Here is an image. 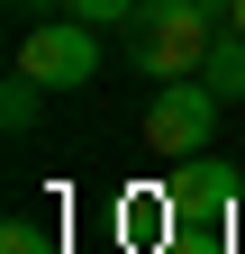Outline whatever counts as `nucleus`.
I'll use <instances>...</instances> for the list:
<instances>
[{"mask_svg":"<svg viewBox=\"0 0 245 254\" xmlns=\"http://www.w3.org/2000/svg\"><path fill=\"white\" fill-rule=\"evenodd\" d=\"M209 46H218V27H209V0H145L136 27H127V64L145 82H191Z\"/></svg>","mask_w":245,"mask_h":254,"instance_id":"nucleus-1","label":"nucleus"},{"mask_svg":"<svg viewBox=\"0 0 245 254\" xmlns=\"http://www.w3.org/2000/svg\"><path fill=\"white\" fill-rule=\"evenodd\" d=\"M218 91L200 73L191 82H155V100H145V154H164V164H191V154L218 145Z\"/></svg>","mask_w":245,"mask_h":254,"instance_id":"nucleus-2","label":"nucleus"},{"mask_svg":"<svg viewBox=\"0 0 245 254\" xmlns=\"http://www.w3.org/2000/svg\"><path fill=\"white\" fill-rule=\"evenodd\" d=\"M18 73H37L46 91H82L91 73H100V27H91V18H37V27H27V37H18Z\"/></svg>","mask_w":245,"mask_h":254,"instance_id":"nucleus-3","label":"nucleus"},{"mask_svg":"<svg viewBox=\"0 0 245 254\" xmlns=\"http://www.w3.org/2000/svg\"><path fill=\"white\" fill-rule=\"evenodd\" d=\"M173 218H191V227H236V209H245V182L218 164V154H191V164H173Z\"/></svg>","mask_w":245,"mask_h":254,"instance_id":"nucleus-4","label":"nucleus"},{"mask_svg":"<svg viewBox=\"0 0 245 254\" xmlns=\"http://www.w3.org/2000/svg\"><path fill=\"white\" fill-rule=\"evenodd\" d=\"M200 82L218 91V100H245V37H236V27H227L218 46H209V64H200Z\"/></svg>","mask_w":245,"mask_h":254,"instance_id":"nucleus-5","label":"nucleus"},{"mask_svg":"<svg viewBox=\"0 0 245 254\" xmlns=\"http://www.w3.org/2000/svg\"><path fill=\"white\" fill-rule=\"evenodd\" d=\"M37 100H46V82H37V73H9V91H0V118H9V136H27V127H37Z\"/></svg>","mask_w":245,"mask_h":254,"instance_id":"nucleus-6","label":"nucleus"},{"mask_svg":"<svg viewBox=\"0 0 245 254\" xmlns=\"http://www.w3.org/2000/svg\"><path fill=\"white\" fill-rule=\"evenodd\" d=\"M164 254H236V236H227V227H191V218H182V227L164 236Z\"/></svg>","mask_w":245,"mask_h":254,"instance_id":"nucleus-7","label":"nucleus"},{"mask_svg":"<svg viewBox=\"0 0 245 254\" xmlns=\"http://www.w3.org/2000/svg\"><path fill=\"white\" fill-rule=\"evenodd\" d=\"M55 9H73V18H91V27H136L145 0H55Z\"/></svg>","mask_w":245,"mask_h":254,"instance_id":"nucleus-8","label":"nucleus"},{"mask_svg":"<svg viewBox=\"0 0 245 254\" xmlns=\"http://www.w3.org/2000/svg\"><path fill=\"white\" fill-rule=\"evenodd\" d=\"M0 254H55V245H46L37 218H9V227H0Z\"/></svg>","mask_w":245,"mask_h":254,"instance_id":"nucleus-9","label":"nucleus"},{"mask_svg":"<svg viewBox=\"0 0 245 254\" xmlns=\"http://www.w3.org/2000/svg\"><path fill=\"white\" fill-rule=\"evenodd\" d=\"M227 27H236V37H245V0H227Z\"/></svg>","mask_w":245,"mask_h":254,"instance_id":"nucleus-10","label":"nucleus"},{"mask_svg":"<svg viewBox=\"0 0 245 254\" xmlns=\"http://www.w3.org/2000/svg\"><path fill=\"white\" fill-rule=\"evenodd\" d=\"M9 9H46V0H9Z\"/></svg>","mask_w":245,"mask_h":254,"instance_id":"nucleus-11","label":"nucleus"},{"mask_svg":"<svg viewBox=\"0 0 245 254\" xmlns=\"http://www.w3.org/2000/svg\"><path fill=\"white\" fill-rule=\"evenodd\" d=\"M236 227H245V209H236Z\"/></svg>","mask_w":245,"mask_h":254,"instance_id":"nucleus-12","label":"nucleus"}]
</instances>
